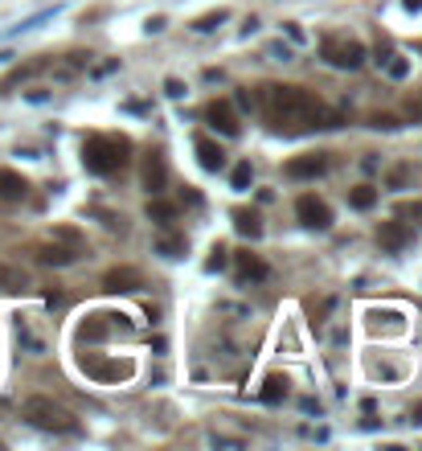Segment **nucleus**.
<instances>
[{
  "label": "nucleus",
  "mask_w": 422,
  "mask_h": 451,
  "mask_svg": "<svg viewBox=\"0 0 422 451\" xmlns=\"http://www.w3.org/2000/svg\"><path fill=\"white\" fill-rule=\"evenodd\" d=\"M164 185H168V164H164V156H160V152L143 156V189H148L152 197H160Z\"/></svg>",
  "instance_id": "nucleus-10"
},
{
  "label": "nucleus",
  "mask_w": 422,
  "mask_h": 451,
  "mask_svg": "<svg viewBox=\"0 0 422 451\" xmlns=\"http://www.w3.org/2000/svg\"><path fill=\"white\" fill-rule=\"evenodd\" d=\"M156 250H160V255H168V259H181V255H185V238H160V242H156Z\"/></svg>",
  "instance_id": "nucleus-21"
},
{
  "label": "nucleus",
  "mask_w": 422,
  "mask_h": 451,
  "mask_svg": "<svg viewBox=\"0 0 422 451\" xmlns=\"http://www.w3.org/2000/svg\"><path fill=\"white\" fill-rule=\"evenodd\" d=\"M402 4H406L410 12H419V8H422V0H402Z\"/></svg>",
  "instance_id": "nucleus-32"
},
{
  "label": "nucleus",
  "mask_w": 422,
  "mask_h": 451,
  "mask_svg": "<svg viewBox=\"0 0 422 451\" xmlns=\"http://www.w3.org/2000/svg\"><path fill=\"white\" fill-rule=\"evenodd\" d=\"M234 263H238V279H250V283H258V279H267V275H271V267H267L258 255H250V250H238Z\"/></svg>",
  "instance_id": "nucleus-14"
},
{
  "label": "nucleus",
  "mask_w": 422,
  "mask_h": 451,
  "mask_svg": "<svg viewBox=\"0 0 422 451\" xmlns=\"http://www.w3.org/2000/svg\"><path fill=\"white\" fill-rule=\"evenodd\" d=\"M250 177H254V173H250V160H242V164L234 169V189H246V185H250Z\"/></svg>",
  "instance_id": "nucleus-25"
},
{
  "label": "nucleus",
  "mask_w": 422,
  "mask_h": 451,
  "mask_svg": "<svg viewBox=\"0 0 422 451\" xmlns=\"http://www.w3.org/2000/svg\"><path fill=\"white\" fill-rule=\"evenodd\" d=\"M398 218H414V222L422 226V201H402V205H398Z\"/></svg>",
  "instance_id": "nucleus-24"
},
{
  "label": "nucleus",
  "mask_w": 422,
  "mask_h": 451,
  "mask_svg": "<svg viewBox=\"0 0 422 451\" xmlns=\"http://www.w3.org/2000/svg\"><path fill=\"white\" fill-rule=\"evenodd\" d=\"M419 49H422V45H419Z\"/></svg>",
  "instance_id": "nucleus-34"
},
{
  "label": "nucleus",
  "mask_w": 422,
  "mask_h": 451,
  "mask_svg": "<svg viewBox=\"0 0 422 451\" xmlns=\"http://www.w3.org/2000/svg\"><path fill=\"white\" fill-rule=\"evenodd\" d=\"M103 287H107V291H140L143 275L136 267H111L103 275Z\"/></svg>",
  "instance_id": "nucleus-11"
},
{
  "label": "nucleus",
  "mask_w": 422,
  "mask_h": 451,
  "mask_svg": "<svg viewBox=\"0 0 422 451\" xmlns=\"http://www.w3.org/2000/svg\"><path fill=\"white\" fill-rule=\"evenodd\" d=\"M226 267V246H213L209 250V263H205V271H222Z\"/></svg>",
  "instance_id": "nucleus-26"
},
{
  "label": "nucleus",
  "mask_w": 422,
  "mask_h": 451,
  "mask_svg": "<svg viewBox=\"0 0 422 451\" xmlns=\"http://www.w3.org/2000/svg\"><path fill=\"white\" fill-rule=\"evenodd\" d=\"M377 246H381V250H389V255H402V250L410 246V226L402 222V218L381 222V226H377Z\"/></svg>",
  "instance_id": "nucleus-9"
},
{
  "label": "nucleus",
  "mask_w": 422,
  "mask_h": 451,
  "mask_svg": "<svg viewBox=\"0 0 422 451\" xmlns=\"http://www.w3.org/2000/svg\"><path fill=\"white\" fill-rule=\"evenodd\" d=\"M205 124H209L213 132H222V135H238V132H242V124H238V111L226 103V99H213V103L205 107Z\"/></svg>",
  "instance_id": "nucleus-8"
},
{
  "label": "nucleus",
  "mask_w": 422,
  "mask_h": 451,
  "mask_svg": "<svg viewBox=\"0 0 422 451\" xmlns=\"http://www.w3.org/2000/svg\"><path fill=\"white\" fill-rule=\"evenodd\" d=\"M222 21H226V12H222V8H218V12H209V17H201V21H197V25H193V29H197V33H209V29H218V25H222Z\"/></svg>",
  "instance_id": "nucleus-23"
},
{
  "label": "nucleus",
  "mask_w": 422,
  "mask_h": 451,
  "mask_svg": "<svg viewBox=\"0 0 422 451\" xmlns=\"http://www.w3.org/2000/svg\"><path fill=\"white\" fill-rule=\"evenodd\" d=\"M148 218H156V222H173V218H177V205H168V201L152 197V201H148Z\"/></svg>",
  "instance_id": "nucleus-20"
},
{
  "label": "nucleus",
  "mask_w": 422,
  "mask_h": 451,
  "mask_svg": "<svg viewBox=\"0 0 422 451\" xmlns=\"http://www.w3.org/2000/svg\"><path fill=\"white\" fill-rule=\"evenodd\" d=\"M349 205H353V210H373L377 205V185H357V189H349Z\"/></svg>",
  "instance_id": "nucleus-17"
},
{
  "label": "nucleus",
  "mask_w": 422,
  "mask_h": 451,
  "mask_svg": "<svg viewBox=\"0 0 422 451\" xmlns=\"http://www.w3.org/2000/svg\"><path fill=\"white\" fill-rule=\"evenodd\" d=\"M320 53H324V62L340 66V70H357L365 62V45L357 42V37H324Z\"/></svg>",
  "instance_id": "nucleus-4"
},
{
  "label": "nucleus",
  "mask_w": 422,
  "mask_h": 451,
  "mask_svg": "<svg viewBox=\"0 0 422 451\" xmlns=\"http://www.w3.org/2000/svg\"><path fill=\"white\" fill-rule=\"evenodd\" d=\"M263 115L275 132H312V128H336V111H328L316 94L304 87H263Z\"/></svg>",
  "instance_id": "nucleus-1"
},
{
  "label": "nucleus",
  "mask_w": 422,
  "mask_h": 451,
  "mask_svg": "<svg viewBox=\"0 0 422 451\" xmlns=\"http://www.w3.org/2000/svg\"><path fill=\"white\" fill-rule=\"evenodd\" d=\"M132 160V139L128 135H87L82 139V164L98 177L123 173Z\"/></svg>",
  "instance_id": "nucleus-2"
},
{
  "label": "nucleus",
  "mask_w": 422,
  "mask_h": 451,
  "mask_svg": "<svg viewBox=\"0 0 422 451\" xmlns=\"http://www.w3.org/2000/svg\"><path fill=\"white\" fill-rule=\"evenodd\" d=\"M295 214H299V222L308 226V230H328V226H332L328 201H320L316 193H304V197L295 201Z\"/></svg>",
  "instance_id": "nucleus-5"
},
{
  "label": "nucleus",
  "mask_w": 422,
  "mask_h": 451,
  "mask_svg": "<svg viewBox=\"0 0 422 451\" xmlns=\"http://www.w3.org/2000/svg\"><path fill=\"white\" fill-rule=\"evenodd\" d=\"M25 193H29V180L21 173H12V169H0V197L4 201H21Z\"/></svg>",
  "instance_id": "nucleus-15"
},
{
  "label": "nucleus",
  "mask_w": 422,
  "mask_h": 451,
  "mask_svg": "<svg viewBox=\"0 0 422 451\" xmlns=\"http://www.w3.org/2000/svg\"><path fill=\"white\" fill-rule=\"evenodd\" d=\"M197 160H201L205 173H222V169H226V152H222L209 135H197Z\"/></svg>",
  "instance_id": "nucleus-12"
},
{
  "label": "nucleus",
  "mask_w": 422,
  "mask_h": 451,
  "mask_svg": "<svg viewBox=\"0 0 422 451\" xmlns=\"http://www.w3.org/2000/svg\"><path fill=\"white\" fill-rule=\"evenodd\" d=\"M410 414H414V418H410V423H422V402L414 406V410H410Z\"/></svg>",
  "instance_id": "nucleus-33"
},
{
  "label": "nucleus",
  "mask_w": 422,
  "mask_h": 451,
  "mask_svg": "<svg viewBox=\"0 0 422 451\" xmlns=\"http://www.w3.org/2000/svg\"><path fill=\"white\" fill-rule=\"evenodd\" d=\"M25 418H29L33 427H42V431H53V435H70V431H78L74 410H66V406L53 402V398H29V402H25Z\"/></svg>",
  "instance_id": "nucleus-3"
},
{
  "label": "nucleus",
  "mask_w": 422,
  "mask_h": 451,
  "mask_svg": "<svg viewBox=\"0 0 422 451\" xmlns=\"http://www.w3.org/2000/svg\"><path fill=\"white\" fill-rule=\"evenodd\" d=\"M164 94H168V99H181V94H185V87H181L177 78H168V83H164Z\"/></svg>",
  "instance_id": "nucleus-28"
},
{
  "label": "nucleus",
  "mask_w": 422,
  "mask_h": 451,
  "mask_svg": "<svg viewBox=\"0 0 422 451\" xmlns=\"http://www.w3.org/2000/svg\"><path fill=\"white\" fill-rule=\"evenodd\" d=\"M283 29H287V37H291V42H304V29H299V25H295V21H287V25H283Z\"/></svg>",
  "instance_id": "nucleus-29"
},
{
  "label": "nucleus",
  "mask_w": 422,
  "mask_h": 451,
  "mask_svg": "<svg viewBox=\"0 0 422 451\" xmlns=\"http://www.w3.org/2000/svg\"><path fill=\"white\" fill-rule=\"evenodd\" d=\"M373 128H398L394 115H373Z\"/></svg>",
  "instance_id": "nucleus-30"
},
{
  "label": "nucleus",
  "mask_w": 422,
  "mask_h": 451,
  "mask_svg": "<svg viewBox=\"0 0 422 451\" xmlns=\"http://www.w3.org/2000/svg\"><path fill=\"white\" fill-rule=\"evenodd\" d=\"M107 332H111V324H107V316H91V320H87V324L78 328V337H82V341H103Z\"/></svg>",
  "instance_id": "nucleus-19"
},
{
  "label": "nucleus",
  "mask_w": 422,
  "mask_h": 451,
  "mask_svg": "<svg viewBox=\"0 0 422 451\" xmlns=\"http://www.w3.org/2000/svg\"><path fill=\"white\" fill-rule=\"evenodd\" d=\"M406 70H410L406 58H394V62H389V74H394V78H406Z\"/></svg>",
  "instance_id": "nucleus-27"
},
{
  "label": "nucleus",
  "mask_w": 422,
  "mask_h": 451,
  "mask_svg": "<svg viewBox=\"0 0 422 451\" xmlns=\"http://www.w3.org/2000/svg\"><path fill=\"white\" fill-rule=\"evenodd\" d=\"M78 255H82V250H74V246H66V242H58V238H53V242H46V246L37 250V259H42V263H49V267H70Z\"/></svg>",
  "instance_id": "nucleus-13"
},
{
  "label": "nucleus",
  "mask_w": 422,
  "mask_h": 451,
  "mask_svg": "<svg viewBox=\"0 0 422 451\" xmlns=\"http://www.w3.org/2000/svg\"><path fill=\"white\" fill-rule=\"evenodd\" d=\"M283 173L291 180H312V177H324L328 173V156L324 152H308V156H295L283 164Z\"/></svg>",
  "instance_id": "nucleus-7"
},
{
  "label": "nucleus",
  "mask_w": 422,
  "mask_h": 451,
  "mask_svg": "<svg viewBox=\"0 0 422 451\" xmlns=\"http://www.w3.org/2000/svg\"><path fill=\"white\" fill-rule=\"evenodd\" d=\"M82 369L91 373L94 382H128L136 373V365L123 357V361H94V357H82Z\"/></svg>",
  "instance_id": "nucleus-6"
},
{
  "label": "nucleus",
  "mask_w": 422,
  "mask_h": 451,
  "mask_svg": "<svg viewBox=\"0 0 422 451\" xmlns=\"http://www.w3.org/2000/svg\"><path fill=\"white\" fill-rule=\"evenodd\" d=\"M410 115H414V119H422V99H419V103L410 99Z\"/></svg>",
  "instance_id": "nucleus-31"
},
{
  "label": "nucleus",
  "mask_w": 422,
  "mask_h": 451,
  "mask_svg": "<svg viewBox=\"0 0 422 451\" xmlns=\"http://www.w3.org/2000/svg\"><path fill=\"white\" fill-rule=\"evenodd\" d=\"M283 398H287V377L271 373V377H267V386H263V402H267V406H279Z\"/></svg>",
  "instance_id": "nucleus-18"
},
{
  "label": "nucleus",
  "mask_w": 422,
  "mask_h": 451,
  "mask_svg": "<svg viewBox=\"0 0 422 451\" xmlns=\"http://www.w3.org/2000/svg\"><path fill=\"white\" fill-rule=\"evenodd\" d=\"M53 238H58V242H66V246H74V250H82V238H78V230H70V226H58V230H53Z\"/></svg>",
  "instance_id": "nucleus-22"
},
{
  "label": "nucleus",
  "mask_w": 422,
  "mask_h": 451,
  "mask_svg": "<svg viewBox=\"0 0 422 451\" xmlns=\"http://www.w3.org/2000/svg\"><path fill=\"white\" fill-rule=\"evenodd\" d=\"M234 230L242 238H263V218H258V210H234Z\"/></svg>",
  "instance_id": "nucleus-16"
}]
</instances>
